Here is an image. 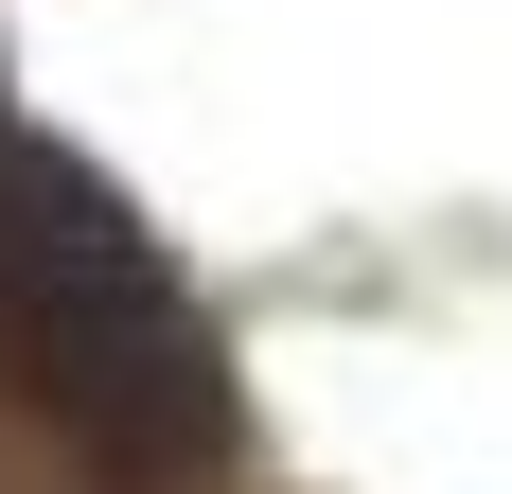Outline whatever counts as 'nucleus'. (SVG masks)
<instances>
[{
    "instance_id": "obj_1",
    "label": "nucleus",
    "mask_w": 512,
    "mask_h": 494,
    "mask_svg": "<svg viewBox=\"0 0 512 494\" xmlns=\"http://www.w3.org/2000/svg\"><path fill=\"white\" fill-rule=\"evenodd\" d=\"M0 353L106 459H195L212 442V336L177 300V265L142 247V212L106 177L36 159L18 124H0Z\"/></svg>"
}]
</instances>
